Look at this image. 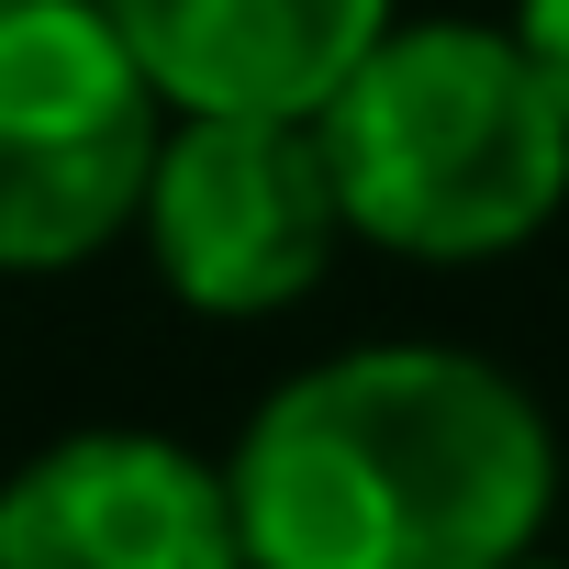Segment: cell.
<instances>
[{"label":"cell","mask_w":569,"mask_h":569,"mask_svg":"<svg viewBox=\"0 0 569 569\" xmlns=\"http://www.w3.org/2000/svg\"><path fill=\"white\" fill-rule=\"evenodd\" d=\"M246 569H513L558 513L547 402L447 336L291 369L223 447Z\"/></svg>","instance_id":"1"},{"label":"cell","mask_w":569,"mask_h":569,"mask_svg":"<svg viewBox=\"0 0 569 569\" xmlns=\"http://www.w3.org/2000/svg\"><path fill=\"white\" fill-rule=\"evenodd\" d=\"M347 246L402 268H491L569 212V112L513 23H391L313 112Z\"/></svg>","instance_id":"2"},{"label":"cell","mask_w":569,"mask_h":569,"mask_svg":"<svg viewBox=\"0 0 569 569\" xmlns=\"http://www.w3.org/2000/svg\"><path fill=\"white\" fill-rule=\"evenodd\" d=\"M168 101L101 0H0V279H68L146 212Z\"/></svg>","instance_id":"3"},{"label":"cell","mask_w":569,"mask_h":569,"mask_svg":"<svg viewBox=\"0 0 569 569\" xmlns=\"http://www.w3.org/2000/svg\"><path fill=\"white\" fill-rule=\"evenodd\" d=\"M134 246L157 268V291L201 325L302 313L325 291V268L347 257L325 134L291 112H168Z\"/></svg>","instance_id":"4"},{"label":"cell","mask_w":569,"mask_h":569,"mask_svg":"<svg viewBox=\"0 0 569 569\" xmlns=\"http://www.w3.org/2000/svg\"><path fill=\"white\" fill-rule=\"evenodd\" d=\"M0 569H246L223 458L157 425H68L0 469Z\"/></svg>","instance_id":"5"},{"label":"cell","mask_w":569,"mask_h":569,"mask_svg":"<svg viewBox=\"0 0 569 569\" xmlns=\"http://www.w3.org/2000/svg\"><path fill=\"white\" fill-rule=\"evenodd\" d=\"M123 57L168 112H291L313 123L336 79L402 23L391 0H101Z\"/></svg>","instance_id":"6"},{"label":"cell","mask_w":569,"mask_h":569,"mask_svg":"<svg viewBox=\"0 0 569 569\" xmlns=\"http://www.w3.org/2000/svg\"><path fill=\"white\" fill-rule=\"evenodd\" d=\"M513 46L536 57V79H547L558 112H569V0H513Z\"/></svg>","instance_id":"7"},{"label":"cell","mask_w":569,"mask_h":569,"mask_svg":"<svg viewBox=\"0 0 569 569\" xmlns=\"http://www.w3.org/2000/svg\"><path fill=\"white\" fill-rule=\"evenodd\" d=\"M513 569H569V558H547V547H536V558H513Z\"/></svg>","instance_id":"8"}]
</instances>
